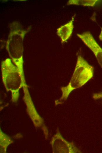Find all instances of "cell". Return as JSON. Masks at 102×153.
Wrapping results in <instances>:
<instances>
[{"mask_svg":"<svg viewBox=\"0 0 102 153\" xmlns=\"http://www.w3.org/2000/svg\"><path fill=\"white\" fill-rule=\"evenodd\" d=\"M76 35L93 53L98 63L102 68V49L92 34L89 31H87Z\"/></svg>","mask_w":102,"mask_h":153,"instance_id":"6","label":"cell"},{"mask_svg":"<svg viewBox=\"0 0 102 153\" xmlns=\"http://www.w3.org/2000/svg\"><path fill=\"white\" fill-rule=\"evenodd\" d=\"M101 32L100 35L99 36L98 38L99 39L102 41V28L101 27Z\"/></svg>","mask_w":102,"mask_h":153,"instance_id":"11","label":"cell"},{"mask_svg":"<svg viewBox=\"0 0 102 153\" xmlns=\"http://www.w3.org/2000/svg\"><path fill=\"white\" fill-rule=\"evenodd\" d=\"M98 0H70L67 3V5H76L86 6H94Z\"/></svg>","mask_w":102,"mask_h":153,"instance_id":"9","label":"cell"},{"mask_svg":"<svg viewBox=\"0 0 102 153\" xmlns=\"http://www.w3.org/2000/svg\"><path fill=\"white\" fill-rule=\"evenodd\" d=\"M10 32L6 41V48L12 62L18 68L23 83L26 84L23 67V40L31 27L24 29L20 22L15 21L9 24Z\"/></svg>","mask_w":102,"mask_h":153,"instance_id":"1","label":"cell"},{"mask_svg":"<svg viewBox=\"0 0 102 153\" xmlns=\"http://www.w3.org/2000/svg\"><path fill=\"white\" fill-rule=\"evenodd\" d=\"M50 144L53 153L81 152L73 142H68L63 137L58 128L56 133L52 138Z\"/></svg>","mask_w":102,"mask_h":153,"instance_id":"5","label":"cell"},{"mask_svg":"<svg viewBox=\"0 0 102 153\" xmlns=\"http://www.w3.org/2000/svg\"><path fill=\"white\" fill-rule=\"evenodd\" d=\"M75 16V15L72 17L70 21L57 29V34L60 37L62 43L66 42L71 35L73 29V22Z\"/></svg>","mask_w":102,"mask_h":153,"instance_id":"7","label":"cell"},{"mask_svg":"<svg viewBox=\"0 0 102 153\" xmlns=\"http://www.w3.org/2000/svg\"><path fill=\"white\" fill-rule=\"evenodd\" d=\"M28 87H25L23 88L24 94L23 99L26 106L27 113L35 127L42 128L45 138L47 139L48 136L47 129L44 124L43 118L39 114L35 107Z\"/></svg>","mask_w":102,"mask_h":153,"instance_id":"4","label":"cell"},{"mask_svg":"<svg viewBox=\"0 0 102 153\" xmlns=\"http://www.w3.org/2000/svg\"><path fill=\"white\" fill-rule=\"evenodd\" d=\"M92 97L95 100L102 99V91L94 93Z\"/></svg>","mask_w":102,"mask_h":153,"instance_id":"10","label":"cell"},{"mask_svg":"<svg viewBox=\"0 0 102 153\" xmlns=\"http://www.w3.org/2000/svg\"><path fill=\"white\" fill-rule=\"evenodd\" d=\"M93 73V67L81 55H78L72 76L67 86L61 87L62 96L55 101V105L63 103L72 91L81 87L91 79Z\"/></svg>","mask_w":102,"mask_h":153,"instance_id":"2","label":"cell"},{"mask_svg":"<svg viewBox=\"0 0 102 153\" xmlns=\"http://www.w3.org/2000/svg\"><path fill=\"white\" fill-rule=\"evenodd\" d=\"M11 60L7 58L1 62L2 78L6 91L11 92V102L16 103L19 98L20 89L25 87L18 69Z\"/></svg>","mask_w":102,"mask_h":153,"instance_id":"3","label":"cell"},{"mask_svg":"<svg viewBox=\"0 0 102 153\" xmlns=\"http://www.w3.org/2000/svg\"><path fill=\"white\" fill-rule=\"evenodd\" d=\"M13 142L10 137L4 133L0 129V153H6L8 147Z\"/></svg>","mask_w":102,"mask_h":153,"instance_id":"8","label":"cell"}]
</instances>
